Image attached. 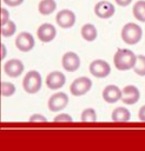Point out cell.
Segmentation results:
<instances>
[{
	"label": "cell",
	"mask_w": 145,
	"mask_h": 151,
	"mask_svg": "<svg viewBox=\"0 0 145 151\" xmlns=\"http://www.w3.org/2000/svg\"><path fill=\"white\" fill-rule=\"evenodd\" d=\"M137 61V55L127 48H118L114 57H113V64L117 70L119 71H128L133 70Z\"/></svg>",
	"instance_id": "6da1fadb"
},
{
	"label": "cell",
	"mask_w": 145,
	"mask_h": 151,
	"mask_svg": "<svg viewBox=\"0 0 145 151\" xmlns=\"http://www.w3.org/2000/svg\"><path fill=\"white\" fill-rule=\"evenodd\" d=\"M41 86H42V79H41V74L38 71L31 70L25 74L22 79V87L26 93L35 94L41 90Z\"/></svg>",
	"instance_id": "7a4b0ae2"
},
{
	"label": "cell",
	"mask_w": 145,
	"mask_h": 151,
	"mask_svg": "<svg viewBox=\"0 0 145 151\" xmlns=\"http://www.w3.org/2000/svg\"><path fill=\"white\" fill-rule=\"evenodd\" d=\"M143 29L139 25L128 22L121 28V39L127 45H136L141 40Z\"/></svg>",
	"instance_id": "3957f363"
},
{
	"label": "cell",
	"mask_w": 145,
	"mask_h": 151,
	"mask_svg": "<svg viewBox=\"0 0 145 151\" xmlns=\"http://www.w3.org/2000/svg\"><path fill=\"white\" fill-rule=\"evenodd\" d=\"M92 87V80L87 77H79L74 79L70 86V92L71 94L75 97H80L86 94Z\"/></svg>",
	"instance_id": "277c9868"
},
{
	"label": "cell",
	"mask_w": 145,
	"mask_h": 151,
	"mask_svg": "<svg viewBox=\"0 0 145 151\" xmlns=\"http://www.w3.org/2000/svg\"><path fill=\"white\" fill-rule=\"evenodd\" d=\"M88 70H90V73L93 77L99 78V79L106 78L111 73V66H110V64L107 61L103 60V59H95V60H93L90 64Z\"/></svg>",
	"instance_id": "5b68a950"
},
{
	"label": "cell",
	"mask_w": 145,
	"mask_h": 151,
	"mask_svg": "<svg viewBox=\"0 0 145 151\" xmlns=\"http://www.w3.org/2000/svg\"><path fill=\"white\" fill-rule=\"evenodd\" d=\"M68 101H70L68 96L65 92H57V93H54L50 97L47 106H48L50 111L59 112V111H62L67 106Z\"/></svg>",
	"instance_id": "8992f818"
},
{
	"label": "cell",
	"mask_w": 145,
	"mask_h": 151,
	"mask_svg": "<svg viewBox=\"0 0 145 151\" xmlns=\"http://www.w3.org/2000/svg\"><path fill=\"white\" fill-rule=\"evenodd\" d=\"M34 44H35L34 38L28 32H21V33H19L18 37H17V39H15V46L21 52H29L31 50H33Z\"/></svg>",
	"instance_id": "52a82bcc"
},
{
	"label": "cell",
	"mask_w": 145,
	"mask_h": 151,
	"mask_svg": "<svg viewBox=\"0 0 145 151\" xmlns=\"http://www.w3.org/2000/svg\"><path fill=\"white\" fill-rule=\"evenodd\" d=\"M24 70H25L24 63L19 59H11V60L6 61L4 65L5 74L11 77V78H18L19 76L22 74Z\"/></svg>",
	"instance_id": "ba28073f"
},
{
	"label": "cell",
	"mask_w": 145,
	"mask_h": 151,
	"mask_svg": "<svg viewBox=\"0 0 145 151\" xmlns=\"http://www.w3.org/2000/svg\"><path fill=\"white\" fill-rule=\"evenodd\" d=\"M66 83V77L60 71H52L46 77V85L50 90L55 91L61 88Z\"/></svg>",
	"instance_id": "9c48e42d"
},
{
	"label": "cell",
	"mask_w": 145,
	"mask_h": 151,
	"mask_svg": "<svg viewBox=\"0 0 145 151\" xmlns=\"http://www.w3.org/2000/svg\"><path fill=\"white\" fill-rule=\"evenodd\" d=\"M61 65L67 72H75L80 67V58L75 52H66L61 58Z\"/></svg>",
	"instance_id": "30bf717a"
},
{
	"label": "cell",
	"mask_w": 145,
	"mask_h": 151,
	"mask_svg": "<svg viewBox=\"0 0 145 151\" xmlns=\"http://www.w3.org/2000/svg\"><path fill=\"white\" fill-rule=\"evenodd\" d=\"M55 21L61 28H71L75 24V14L70 9H61L58 12Z\"/></svg>",
	"instance_id": "8fae6325"
},
{
	"label": "cell",
	"mask_w": 145,
	"mask_h": 151,
	"mask_svg": "<svg viewBox=\"0 0 145 151\" xmlns=\"http://www.w3.org/2000/svg\"><path fill=\"white\" fill-rule=\"evenodd\" d=\"M123 90H120L117 85H107L103 90V99L108 104H114L118 100H121Z\"/></svg>",
	"instance_id": "7c38bea8"
},
{
	"label": "cell",
	"mask_w": 145,
	"mask_h": 151,
	"mask_svg": "<svg viewBox=\"0 0 145 151\" xmlns=\"http://www.w3.org/2000/svg\"><path fill=\"white\" fill-rule=\"evenodd\" d=\"M140 98V92L137 86L134 85H126L123 88V94H121V101L127 105L136 104Z\"/></svg>",
	"instance_id": "4fadbf2b"
},
{
	"label": "cell",
	"mask_w": 145,
	"mask_h": 151,
	"mask_svg": "<svg viewBox=\"0 0 145 151\" xmlns=\"http://www.w3.org/2000/svg\"><path fill=\"white\" fill-rule=\"evenodd\" d=\"M37 35L40 41L42 42H50L52 41L57 35V29L52 24H42L39 26L37 31Z\"/></svg>",
	"instance_id": "5bb4252c"
},
{
	"label": "cell",
	"mask_w": 145,
	"mask_h": 151,
	"mask_svg": "<svg viewBox=\"0 0 145 151\" xmlns=\"http://www.w3.org/2000/svg\"><path fill=\"white\" fill-rule=\"evenodd\" d=\"M116 12L114 6L108 1H99L94 6V13L97 17L101 19H108L111 18Z\"/></svg>",
	"instance_id": "9a60e30c"
},
{
	"label": "cell",
	"mask_w": 145,
	"mask_h": 151,
	"mask_svg": "<svg viewBox=\"0 0 145 151\" xmlns=\"http://www.w3.org/2000/svg\"><path fill=\"white\" fill-rule=\"evenodd\" d=\"M130 119H131V113H130L128 109H126L124 106L116 107L112 111V120L113 122L124 123V122H128Z\"/></svg>",
	"instance_id": "2e32d148"
},
{
	"label": "cell",
	"mask_w": 145,
	"mask_h": 151,
	"mask_svg": "<svg viewBox=\"0 0 145 151\" xmlns=\"http://www.w3.org/2000/svg\"><path fill=\"white\" fill-rule=\"evenodd\" d=\"M80 33H81V37L84 38V40H86V41H94L98 35L97 28L92 24H85L81 27Z\"/></svg>",
	"instance_id": "e0dca14e"
},
{
	"label": "cell",
	"mask_w": 145,
	"mask_h": 151,
	"mask_svg": "<svg viewBox=\"0 0 145 151\" xmlns=\"http://www.w3.org/2000/svg\"><path fill=\"white\" fill-rule=\"evenodd\" d=\"M132 13L138 21L145 22V0H139L133 5Z\"/></svg>",
	"instance_id": "ac0fdd59"
},
{
	"label": "cell",
	"mask_w": 145,
	"mask_h": 151,
	"mask_svg": "<svg viewBox=\"0 0 145 151\" xmlns=\"http://www.w3.org/2000/svg\"><path fill=\"white\" fill-rule=\"evenodd\" d=\"M55 8H57V4L54 0H42V1H40L39 7H38L40 14H42V15H48V14L53 13L55 11Z\"/></svg>",
	"instance_id": "d6986e66"
},
{
	"label": "cell",
	"mask_w": 145,
	"mask_h": 151,
	"mask_svg": "<svg viewBox=\"0 0 145 151\" xmlns=\"http://www.w3.org/2000/svg\"><path fill=\"white\" fill-rule=\"evenodd\" d=\"M1 87H0V91H1V96L2 97H12L17 88H15V85L11 81H1Z\"/></svg>",
	"instance_id": "ffe728a7"
},
{
	"label": "cell",
	"mask_w": 145,
	"mask_h": 151,
	"mask_svg": "<svg viewBox=\"0 0 145 151\" xmlns=\"http://www.w3.org/2000/svg\"><path fill=\"white\" fill-rule=\"evenodd\" d=\"M133 71L136 74H138L140 77L145 76V55H143V54L137 55V61L133 67Z\"/></svg>",
	"instance_id": "44dd1931"
},
{
	"label": "cell",
	"mask_w": 145,
	"mask_h": 151,
	"mask_svg": "<svg viewBox=\"0 0 145 151\" xmlns=\"http://www.w3.org/2000/svg\"><path fill=\"white\" fill-rule=\"evenodd\" d=\"M17 31V25L9 20L8 22H6L5 25H1V35L5 38H9L12 37Z\"/></svg>",
	"instance_id": "7402d4cb"
},
{
	"label": "cell",
	"mask_w": 145,
	"mask_h": 151,
	"mask_svg": "<svg viewBox=\"0 0 145 151\" xmlns=\"http://www.w3.org/2000/svg\"><path fill=\"white\" fill-rule=\"evenodd\" d=\"M81 122H95L97 120V112L93 107H87L81 112L80 116Z\"/></svg>",
	"instance_id": "603a6c76"
},
{
	"label": "cell",
	"mask_w": 145,
	"mask_h": 151,
	"mask_svg": "<svg viewBox=\"0 0 145 151\" xmlns=\"http://www.w3.org/2000/svg\"><path fill=\"white\" fill-rule=\"evenodd\" d=\"M8 21H9V12L6 8L1 7V9H0V22H1V25H5Z\"/></svg>",
	"instance_id": "cb8c5ba5"
},
{
	"label": "cell",
	"mask_w": 145,
	"mask_h": 151,
	"mask_svg": "<svg viewBox=\"0 0 145 151\" xmlns=\"http://www.w3.org/2000/svg\"><path fill=\"white\" fill-rule=\"evenodd\" d=\"M54 122H72L73 118L68 113H59L54 117Z\"/></svg>",
	"instance_id": "d4e9b609"
},
{
	"label": "cell",
	"mask_w": 145,
	"mask_h": 151,
	"mask_svg": "<svg viewBox=\"0 0 145 151\" xmlns=\"http://www.w3.org/2000/svg\"><path fill=\"white\" fill-rule=\"evenodd\" d=\"M28 119H29V122H47V118L39 113H33L32 116H29Z\"/></svg>",
	"instance_id": "484cf974"
},
{
	"label": "cell",
	"mask_w": 145,
	"mask_h": 151,
	"mask_svg": "<svg viewBox=\"0 0 145 151\" xmlns=\"http://www.w3.org/2000/svg\"><path fill=\"white\" fill-rule=\"evenodd\" d=\"M7 6H11V7H15V6H19L24 2V0H2Z\"/></svg>",
	"instance_id": "4316f807"
},
{
	"label": "cell",
	"mask_w": 145,
	"mask_h": 151,
	"mask_svg": "<svg viewBox=\"0 0 145 151\" xmlns=\"http://www.w3.org/2000/svg\"><path fill=\"white\" fill-rule=\"evenodd\" d=\"M6 55H7V48H6V45L1 42V45H0V59H1V61L6 58Z\"/></svg>",
	"instance_id": "83f0119b"
},
{
	"label": "cell",
	"mask_w": 145,
	"mask_h": 151,
	"mask_svg": "<svg viewBox=\"0 0 145 151\" xmlns=\"http://www.w3.org/2000/svg\"><path fill=\"white\" fill-rule=\"evenodd\" d=\"M138 117L141 122H145V104L139 109V112H138Z\"/></svg>",
	"instance_id": "f1b7e54d"
},
{
	"label": "cell",
	"mask_w": 145,
	"mask_h": 151,
	"mask_svg": "<svg viewBox=\"0 0 145 151\" xmlns=\"http://www.w3.org/2000/svg\"><path fill=\"white\" fill-rule=\"evenodd\" d=\"M131 2H132V0H116V4L119 5V6H121V7L128 6Z\"/></svg>",
	"instance_id": "f546056e"
}]
</instances>
